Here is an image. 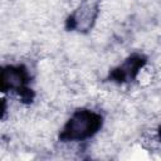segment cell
Masks as SVG:
<instances>
[{
	"label": "cell",
	"instance_id": "cell-4",
	"mask_svg": "<svg viewBox=\"0 0 161 161\" xmlns=\"http://www.w3.org/2000/svg\"><path fill=\"white\" fill-rule=\"evenodd\" d=\"M147 64V57L141 53H132L108 73V80L117 84L135 82Z\"/></svg>",
	"mask_w": 161,
	"mask_h": 161
},
{
	"label": "cell",
	"instance_id": "cell-2",
	"mask_svg": "<svg viewBox=\"0 0 161 161\" xmlns=\"http://www.w3.org/2000/svg\"><path fill=\"white\" fill-rule=\"evenodd\" d=\"M31 75L24 64H6L0 72V88L3 93H14L21 102L31 103L34 91L30 88Z\"/></svg>",
	"mask_w": 161,
	"mask_h": 161
},
{
	"label": "cell",
	"instance_id": "cell-1",
	"mask_svg": "<svg viewBox=\"0 0 161 161\" xmlns=\"http://www.w3.org/2000/svg\"><path fill=\"white\" fill-rule=\"evenodd\" d=\"M103 114L92 108L82 107L72 112L59 131L60 142H83L93 138L103 127Z\"/></svg>",
	"mask_w": 161,
	"mask_h": 161
},
{
	"label": "cell",
	"instance_id": "cell-5",
	"mask_svg": "<svg viewBox=\"0 0 161 161\" xmlns=\"http://www.w3.org/2000/svg\"><path fill=\"white\" fill-rule=\"evenodd\" d=\"M157 137H158V140L161 141V125H160L158 128H157Z\"/></svg>",
	"mask_w": 161,
	"mask_h": 161
},
{
	"label": "cell",
	"instance_id": "cell-3",
	"mask_svg": "<svg viewBox=\"0 0 161 161\" xmlns=\"http://www.w3.org/2000/svg\"><path fill=\"white\" fill-rule=\"evenodd\" d=\"M98 15L99 3L97 0H84L68 15L65 28L70 31L87 33L94 26Z\"/></svg>",
	"mask_w": 161,
	"mask_h": 161
}]
</instances>
